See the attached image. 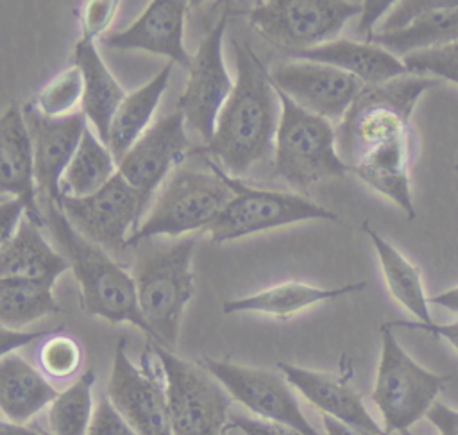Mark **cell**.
Instances as JSON below:
<instances>
[{
    "label": "cell",
    "instance_id": "1",
    "mask_svg": "<svg viewBox=\"0 0 458 435\" xmlns=\"http://www.w3.org/2000/svg\"><path fill=\"white\" fill-rule=\"evenodd\" d=\"M233 48L236 82L218 113L215 134L206 149L222 163L225 174L236 177L274 152L281 102L268 70L254 50L236 39Z\"/></svg>",
    "mask_w": 458,
    "mask_h": 435
},
{
    "label": "cell",
    "instance_id": "2",
    "mask_svg": "<svg viewBox=\"0 0 458 435\" xmlns=\"http://www.w3.org/2000/svg\"><path fill=\"white\" fill-rule=\"evenodd\" d=\"M43 222L81 286V308L111 324L129 322L152 338L140 311L132 276L97 243L77 233L59 206L41 204Z\"/></svg>",
    "mask_w": 458,
    "mask_h": 435
},
{
    "label": "cell",
    "instance_id": "3",
    "mask_svg": "<svg viewBox=\"0 0 458 435\" xmlns=\"http://www.w3.org/2000/svg\"><path fill=\"white\" fill-rule=\"evenodd\" d=\"M136 247L132 281L140 311L150 329V342L174 349L184 306L193 297L191 256L195 238L172 242L143 240Z\"/></svg>",
    "mask_w": 458,
    "mask_h": 435
},
{
    "label": "cell",
    "instance_id": "4",
    "mask_svg": "<svg viewBox=\"0 0 458 435\" xmlns=\"http://www.w3.org/2000/svg\"><path fill=\"white\" fill-rule=\"evenodd\" d=\"M435 81L406 73L381 84H365L336 127V150L351 166L369 149L411 134L410 116Z\"/></svg>",
    "mask_w": 458,
    "mask_h": 435
},
{
    "label": "cell",
    "instance_id": "5",
    "mask_svg": "<svg viewBox=\"0 0 458 435\" xmlns=\"http://www.w3.org/2000/svg\"><path fill=\"white\" fill-rule=\"evenodd\" d=\"M276 91L281 102L274 143L276 175L297 192L345 175L349 166L336 150V131L331 122L306 111L277 88Z\"/></svg>",
    "mask_w": 458,
    "mask_h": 435
},
{
    "label": "cell",
    "instance_id": "6",
    "mask_svg": "<svg viewBox=\"0 0 458 435\" xmlns=\"http://www.w3.org/2000/svg\"><path fill=\"white\" fill-rule=\"evenodd\" d=\"M233 199L229 184L209 172L175 170L159 192L141 226L129 236L127 247L156 236H181L208 227Z\"/></svg>",
    "mask_w": 458,
    "mask_h": 435
},
{
    "label": "cell",
    "instance_id": "7",
    "mask_svg": "<svg viewBox=\"0 0 458 435\" xmlns=\"http://www.w3.org/2000/svg\"><path fill=\"white\" fill-rule=\"evenodd\" d=\"M449 376L419 365L397 342L392 328L381 326V354L372 388V401L385 421V431L410 430L433 406Z\"/></svg>",
    "mask_w": 458,
    "mask_h": 435
},
{
    "label": "cell",
    "instance_id": "8",
    "mask_svg": "<svg viewBox=\"0 0 458 435\" xmlns=\"http://www.w3.org/2000/svg\"><path fill=\"white\" fill-rule=\"evenodd\" d=\"M148 347L163 371L174 435H224L233 397L222 383L200 363L150 340Z\"/></svg>",
    "mask_w": 458,
    "mask_h": 435
},
{
    "label": "cell",
    "instance_id": "9",
    "mask_svg": "<svg viewBox=\"0 0 458 435\" xmlns=\"http://www.w3.org/2000/svg\"><path fill=\"white\" fill-rule=\"evenodd\" d=\"M209 168H213L233 190L229 204L206 227L215 243L304 220H338L335 211L299 193L247 186L211 161Z\"/></svg>",
    "mask_w": 458,
    "mask_h": 435
},
{
    "label": "cell",
    "instance_id": "10",
    "mask_svg": "<svg viewBox=\"0 0 458 435\" xmlns=\"http://www.w3.org/2000/svg\"><path fill=\"white\" fill-rule=\"evenodd\" d=\"M361 11V2L347 0H265L254 4L249 23L288 54L336 39L345 23Z\"/></svg>",
    "mask_w": 458,
    "mask_h": 435
},
{
    "label": "cell",
    "instance_id": "11",
    "mask_svg": "<svg viewBox=\"0 0 458 435\" xmlns=\"http://www.w3.org/2000/svg\"><path fill=\"white\" fill-rule=\"evenodd\" d=\"M200 365L222 383L233 399L263 421L284 424L302 435H320L301 410L292 385L283 374L215 358H202Z\"/></svg>",
    "mask_w": 458,
    "mask_h": 435
},
{
    "label": "cell",
    "instance_id": "12",
    "mask_svg": "<svg viewBox=\"0 0 458 435\" xmlns=\"http://www.w3.org/2000/svg\"><path fill=\"white\" fill-rule=\"evenodd\" d=\"M125 345V338L116 344L106 396L138 435H174L165 380L150 365L148 351L138 367L127 356Z\"/></svg>",
    "mask_w": 458,
    "mask_h": 435
},
{
    "label": "cell",
    "instance_id": "13",
    "mask_svg": "<svg viewBox=\"0 0 458 435\" xmlns=\"http://www.w3.org/2000/svg\"><path fill=\"white\" fill-rule=\"evenodd\" d=\"M59 208L77 233L104 251L127 247L129 229L141 217L138 193L118 172L91 195L63 193Z\"/></svg>",
    "mask_w": 458,
    "mask_h": 435
},
{
    "label": "cell",
    "instance_id": "14",
    "mask_svg": "<svg viewBox=\"0 0 458 435\" xmlns=\"http://www.w3.org/2000/svg\"><path fill=\"white\" fill-rule=\"evenodd\" d=\"M394 5L365 41L401 59L458 41V0H404Z\"/></svg>",
    "mask_w": 458,
    "mask_h": 435
},
{
    "label": "cell",
    "instance_id": "15",
    "mask_svg": "<svg viewBox=\"0 0 458 435\" xmlns=\"http://www.w3.org/2000/svg\"><path fill=\"white\" fill-rule=\"evenodd\" d=\"M268 73L279 91L327 122H340L365 88L344 70L308 59L290 57L274 64Z\"/></svg>",
    "mask_w": 458,
    "mask_h": 435
},
{
    "label": "cell",
    "instance_id": "16",
    "mask_svg": "<svg viewBox=\"0 0 458 435\" xmlns=\"http://www.w3.org/2000/svg\"><path fill=\"white\" fill-rule=\"evenodd\" d=\"M225 25L227 16L224 14L222 20L202 38L197 54L191 57L184 91L177 100V109L184 115L186 125L197 131L206 145L215 134L218 113L234 86L222 57Z\"/></svg>",
    "mask_w": 458,
    "mask_h": 435
},
{
    "label": "cell",
    "instance_id": "17",
    "mask_svg": "<svg viewBox=\"0 0 458 435\" xmlns=\"http://www.w3.org/2000/svg\"><path fill=\"white\" fill-rule=\"evenodd\" d=\"M188 149L184 115L175 109L148 127L118 161V174L138 193L141 213L157 186L165 181L172 166L182 159Z\"/></svg>",
    "mask_w": 458,
    "mask_h": 435
},
{
    "label": "cell",
    "instance_id": "18",
    "mask_svg": "<svg viewBox=\"0 0 458 435\" xmlns=\"http://www.w3.org/2000/svg\"><path fill=\"white\" fill-rule=\"evenodd\" d=\"M21 109L32 140L38 199L59 206L63 195L61 179L81 143L88 120L82 111L61 118H48L32 104Z\"/></svg>",
    "mask_w": 458,
    "mask_h": 435
},
{
    "label": "cell",
    "instance_id": "19",
    "mask_svg": "<svg viewBox=\"0 0 458 435\" xmlns=\"http://www.w3.org/2000/svg\"><path fill=\"white\" fill-rule=\"evenodd\" d=\"M184 13L186 2L182 0H154L129 27L104 34L102 43L114 50H145L166 55L188 70L191 55L182 43Z\"/></svg>",
    "mask_w": 458,
    "mask_h": 435
},
{
    "label": "cell",
    "instance_id": "20",
    "mask_svg": "<svg viewBox=\"0 0 458 435\" xmlns=\"http://www.w3.org/2000/svg\"><path fill=\"white\" fill-rule=\"evenodd\" d=\"M0 195L20 199L25 217L45 226L34 181V152L23 109L11 104L0 116Z\"/></svg>",
    "mask_w": 458,
    "mask_h": 435
},
{
    "label": "cell",
    "instance_id": "21",
    "mask_svg": "<svg viewBox=\"0 0 458 435\" xmlns=\"http://www.w3.org/2000/svg\"><path fill=\"white\" fill-rule=\"evenodd\" d=\"M277 369L306 401L322 412V415H329L370 435H386L369 414L361 396L344 380L286 362H279Z\"/></svg>",
    "mask_w": 458,
    "mask_h": 435
},
{
    "label": "cell",
    "instance_id": "22",
    "mask_svg": "<svg viewBox=\"0 0 458 435\" xmlns=\"http://www.w3.org/2000/svg\"><path fill=\"white\" fill-rule=\"evenodd\" d=\"M292 59H308L336 66L363 84H381L410 73L401 57L369 41L333 39L329 43L288 52Z\"/></svg>",
    "mask_w": 458,
    "mask_h": 435
},
{
    "label": "cell",
    "instance_id": "23",
    "mask_svg": "<svg viewBox=\"0 0 458 435\" xmlns=\"http://www.w3.org/2000/svg\"><path fill=\"white\" fill-rule=\"evenodd\" d=\"M410 136H397L369 149L358 158L351 170L372 190L397 204L408 217L415 218L413 195L408 175Z\"/></svg>",
    "mask_w": 458,
    "mask_h": 435
},
{
    "label": "cell",
    "instance_id": "24",
    "mask_svg": "<svg viewBox=\"0 0 458 435\" xmlns=\"http://www.w3.org/2000/svg\"><path fill=\"white\" fill-rule=\"evenodd\" d=\"M75 64L82 75L81 111L106 143L114 111L125 98V91L102 61L95 39L81 38L75 45Z\"/></svg>",
    "mask_w": 458,
    "mask_h": 435
},
{
    "label": "cell",
    "instance_id": "25",
    "mask_svg": "<svg viewBox=\"0 0 458 435\" xmlns=\"http://www.w3.org/2000/svg\"><path fill=\"white\" fill-rule=\"evenodd\" d=\"M57 394L55 387L21 356L11 353L0 358V412L11 422L30 421Z\"/></svg>",
    "mask_w": 458,
    "mask_h": 435
},
{
    "label": "cell",
    "instance_id": "26",
    "mask_svg": "<svg viewBox=\"0 0 458 435\" xmlns=\"http://www.w3.org/2000/svg\"><path fill=\"white\" fill-rule=\"evenodd\" d=\"M68 269L66 258L50 247L39 226L27 217L0 249V277L55 281Z\"/></svg>",
    "mask_w": 458,
    "mask_h": 435
},
{
    "label": "cell",
    "instance_id": "27",
    "mask_svg": "<svg viewBox=\"0 0 458 435\" xmlns=\"http://www.w3.org/2000/svg\"><path fill=\"white\" fill-rule=\"evenodd\" d=\"M367 286L365 281L347 283L336 288H320L299 281H286L256 292L252 295H245L240 299H231L222 304L224 313H240V311H254L265 313L279 319H286L293 313H299L313 304L331 301L347 294L361 292Z\"/></svg>",
    "mask_w": 458,
    "mask_h": 435
},
{
    "label": "cell",
    "instance_id": "28",
    "mask_svg": "<svg viewBox=\"0 0 458 435\" xmlns=\"http://www.w3.org/2000/svg\"><path fill=\"white\" fill-rule=\"evenodd\" d=\"M172 73V63L159 70L156 77H152L147 84L127 93L118 109L113 115L109 134L106 145L118 163L125 152L138 141V138L148 129L150 118L168 88Z\"/></svg>",
    "mask_w": 458,
    "mask_h": 435
},
{
    "label": "cell",
    "instance_id": "29",
    "mask_svg": "<svg viewBox=\"0 0 458 435\" xmlns=\"http://www.w3.org/2000/svg\"><path fill=\"white\" fill-rule=\"evenodd\" d=\"M361 229L374 245L385 277V285L392 297L399 304H403L417 319V322H433L429 313V297L424 292L419 267L408 261L401 251H397L390 242H386L367 222H363Z\"/></svg>",
    "mask_w": 458,
    "mask_h": 435
},
{
    "label": "cell",
    "instance_id": "30",
    "mask_svg": "<svg viewBox=\"0 0 458 435\" xmlns=\"http://www.w3.org/2000/svg\"><path fill=\"white\" fill-rule=\"evenodd\" d=\"M55 281L0 277V326L21 328L38 319L59 313L52 294Z\"/></svg>",
    "mask_w": 458,
    "mask_h": 435
},
{
    "label": "cell",
    "instance_id": "31",
    "mask_svg": "<svg viewBox=\"0 0 458 435\" xmlns=\"http://www.w3.org/2000/svg\"><path fill=\"white\" fill-rule=\"evenodd\" d=\"M116 172L113 154L86 127L81 143L63 174V193L73 197L91 195L107 184Z\"/></svg>",
    "mask_w": 458,
    "mask_h": 435
},
{
    "label": "cell",
    "instance_id": "32",
    "mask_svg": "<svg viewBox=\"0 0 458 435\" xmlns=\"http://www.w3.org/2000/svg\"><path fill=\"white\" fill-rule=\"evenodd\" d=\"M95 371H84L68 388L57 394L48 408L50 435H86L93 417Z\"/></svg>",
    "mask_w": 458,
    "mask_h": 435
},
{
    "label": "cell",
    "instance_id": "33",
    "mask_svg": "<svg viewBox=\"0 0 458 435\" xmlns=\"http://www.w3.org/2000/svg\"><path fill=\"white\" fill-rule=\"evenodd\" d=\"M82 100V75L77 64H72L54 77L34 98V107L48 116L61 118L72 115V109Z\"/></svg>",
    "mask_w": 458,
    "mask_h": 435
},
{
    "label": "cell",
    "instance_id": "34",
    "mask_svg": "<svg viewBox=\"0 0 458 435\" xmlns=\"http://www.w3.org/2000/svg\"><path fill=\"white\" fill-rule=\"evenodd\" d=\"M403 63L410 73L426 77L433 75L458 84V41L440 48L404 55Z\"/></svg>",
    "mask_w": 458,
    "mask_h": 435
},
{
    "label": "cell",
    "instance_id": "35",
    "mask_svg": "<svg viewBox=\"0 0 458 435\" xmlns=\"http://www.w3.org/2000/svg\"><path fill=\"white\" fill-rule=\"evenodd\" d=\"M39 363L52 378L72 376L81 363L79 344L64 335H50L39 349Z\"/></svg>",
    "mask_w": 458,
    "mask_h": 435
},
{
    "label": "cell",
    "instance_id": "36",
    "mask_svg": "<svg viewBox=\"0 0 458 435\" xmlns=\"http://www.w3.org/2000/svg\"><path fill=\"white\" fill-rule=\"evenodd\" d=\"M86 435H138L125 417L114 408L107 396H102L93 410Z\"/></svg>",
    "mask_w": 458,
    "mask_h": 435
},
{
    "label": "cell",
    "instance_id": "37",
    "mask_svg": "<svg viewBox=\"0 0 458 435\" xmlns=\"http://www.w3.org/2000/svg\"><path fill=\"white\" fill-rule=\"evenodd\" d=\"M118 2L114 0H93L88 2L82 13V38L95 39L111 23L116 13Z\"/></svg>",
    "mask_w": 458,
    "mask_h": 435
},
{
    "label": "cell",
    "instance_id": "38",
    "mask_svg": "<svg viewBox=\"0 0 458 435\" xmlns=\"http://www.w3.org/2000/svg\"><path fill=\"white\" fill-rule=\"evenodd\" d=\"M227 430H238L243 435H302L301 431L288 428L284 424H277L263 419H252L242 414L229 417L225 424V431Z\"/></svg>",
    "mask_w": 458,
    "mask_h": 435
},
{
    "label": "cell",
    "instance_id": "39",
    "mask_svg": "<svg viewBox=\"0 0 458 435\" xmlns=\"http://www.w3.org/2000/svg\"><path fill=\"white\" fill-rule=\"evenodd\" d=\"M23 211L25 206L20 199H5L4 202H0V249L16 233L23 218Z\"/></svg>",
    "mask_w": 458,
    "mask_h": 435
},
{
    "label": "cell",
    "instance_id": "40",
    "mask_svg": "<svg viewBox=\"0 0 458 435\" xmlns=\"http://www.w3.org/2000/svg\"><path fill=\"white\" fill-rule=\"evenodd\" d=\"M45 335H54V331H20V329L0 326V358L11 354L20 347H25L36 342Z\"/></svg>",
    "mask_w": 458,
    "mask_h": 435
},
{
    "label": "cell",
    "instance_id": "41",
    "mask_svg": "<svg viewBox=\"0 0 458 435\" xmlns=\"http://www.w3.org/2000/svg\"><path fill=\"white\" fill-rule=\"evenodd\" d=\"M388 326H399V328H410V329H422L428 331L438 338L447 340L454 351L458 353V320L454 322H447V324H438V322H429V324H422V322H415V320H394L388 322Z\"/></svg>",
    "mask_w": 458,
    "mask_h": 435
},
{
    "label": "cell",
    "instance_id": "42",
    "mask_svg": "<svg viewBox=\"0 0 458 435\" xmlns=\"http://www.w3.org/2000/svg\"><path fill=\"white\" fill-rule=\"evenodd\" d=\"M426 417L440 431V435H458V410L435 401Z\"/></svg>",
    "mask_w": 458,
    "mask_h": 435
},
{
    "label": "cell",
    "instance_id": "43",
    "mask_svg": "<svg viewBox=\"0 0 458 435\" xmlns=\"http://www.w3.org/2000/svg\"><path fill=\"white\" fill-rule=\"evenodd\" d=\"M363 4V16H361V23H360V30H365L367 36L365 39L372 34V25L374 21H377V18L386 13V9L390 5H394V2H361Z\"/></svg>",
    "mask_w": 458,
    "mask_h": 435
},
{
    "label": "cell",
    "instance_id": "44",
    "mask_svg": "<svg viewBox=\"0 0 458 435\" xmlns=\"http://www.w3.org/2000/svg\"><path fill=\"white\" fill-rule=\"evenodd\" d=\"M429 304H437L453 313H458V286H453L445 292H440V294L429 297Z\"/></svg>",
    "mask_w": 458,
    "mask_h": 435
},
{
    "label": "cell",
    "instance_id": "45",
    "mask_svg": "<svg viewBox=\"0 0 458 435\" xmlns=\"http://www.w3.org/2000/svg\"><path fill=\"white\" fill-rule=\"evenodd\" d=\"M322 422H324V430H326V435H370V433H365V431H360L352 426H347L329 415H322Z\"/></svg>",
    "mask_w": 458,
    "mask_h": 435
},
{
    "label": "cell",
    "instance_id": "46",
    "mask_svg": "<svg viewBox=\"0 0 458 435\" xmlns=\"http://www.w3.org/2000/svg\"><path fill=\"white\" fill-rule=\"evenodd\" d=\"M0 435H45V431L41 428H27L23 424L0 419Z\"/></svg>",
    "mask_w": 458,
    "mask_h": 435
},
{
    "label": "cell",
    "instance_id": "47",
    "mask_svg": "<svg viewBox=\"0 0 458 435\" xmlns=\"http://www.w3.org/2000/svg\"><path fill=\"white\" fill-rule=\"evenodd\" d=\"M399 433H401V435H413L410 430H403V431H399Z\"/></svg>",
    "mask_w": 458,
    "mask_h": 435
},
{
    "label": "cell",
    "instance_id": "48",
    "mask_svg": "<svg viewBox=\"0 0 458 435\" xmlns=\"http://www.w3.org/2000/svg\"><path fill=\"white\" fill-rule=\"evenodd\" d=\"M5 199H11V197H2V195H0V202H4Z\"/></svg>",
    "mask_w": 458,
    "mask_h": 435
},
{
    "label": "cell",
    "instance_id": "49",
    "mask_svg": "<svg viewBox=\"0 0 458 435\" xmlns=\"http://www.w3.org/2000/svg\"><path fill=\"white\" fill-rule=\"evenodd\" d=\"M45 435H50V433H48V431H45Z\"/></svg>",
    "mask_w": 458,
    "mask_h": 435
},
{
    "label": "cell",
    "instance_id": "50",
    "mask_svg": "<svg viewBox=\"0 0 458 435\" xmlns=\"http://www.w3.org/2000/svg\"><path fill=\"white\" fill-rule=\"evenodd\" d=\"M454 168H456V170H458V165H456V166H454Z\"/></svg>",
    "mask_w": 458,
    "mask_h": 435
}]
</instances>
